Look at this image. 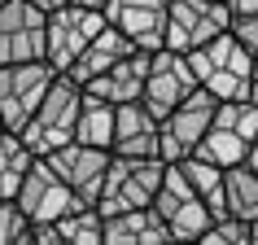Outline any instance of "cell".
Returning a JSON list of instances; mask_svg holds the SVG:
<instances>
[{
    "instance_id": "obj_22",
    "label": "cell",
    "mask_w": 258,
    "mask_h": 245,
    "mask_svg": "<svg viewBox=\"0 0 258 245\" xmlns=\"http://www.w3.org/2000/svg\"><path fill=\"white\" fill-rule=\"evenodd\" d=\"M31 166V149L14 132H0V197H14L22 184V171Z\"/></svg>"
},
{
    "instance_id": "obj_13",
    "label": "cell",
    "mask_w": 258,
    "mask_h": 245,
    "mask_svg": "<svg viewBox=\"0 0 258 245\" xmlns=\"http://www.w3.org/2000/svg\"><path fill=\"white\" fill-rule=\"evenodd\" d=\"M101 18H105L114 31H122L136 48H145V53L162 48L166 0H105V5H101Z\"/></svg>"
},
{
    "instance_id": "obj_25",
    "label": "cell",
    "mask_w": 258,
    "mask_h": 245,
    "mask_svg": "<svg viewBox=\"0 0 258 245\" xmlns=\"http://www.w3.org/2000/svg\"><path fill=\"white\" fill-rule=\"evenodd\" d=\"M228 35L241 44V48L254 53L258 48V14H228Z\"/></svg>"
},
{
    "instance_id": "obj_2",
    "label": "cell",
    "mask_w": 258,
    "mask_h": 245,
    "mask_svg": "<svg viewBox=\"0 0 258 245\" xmlns=\"http://www.w3.org/2000/svg\"><path fill=\"white\" fill-rule=\"evenodd\" d=\"M79 101H83V88L70 79V75H57V79L48 83V92L40 96V105L31 109L27 122L14 132V136L31 149V158H44V153H53L57 145L75 140Z\"/></svg>"
},
{
    "instance_id": "obj_20",
    "label": "cell",
    "mask_w": 258,
    "mask_h": 245,
    "mask_svg": "<svg viewBox=\"0 0 258 245\" xmlns=\"http://www.w3.org/2000/svg\"><path fill=\"white\" fill-rule=\"evenodd\" d=\"M109 132H114V105L83 92L79 118H75V140L79 145H92V149H109Z\"/></svg>"
},
{
    "instance_id": "obj_18",
    "label": "cell",
    "mask_w": 258,
    "mask_h": 245,
    "mask_svg": "<svg viewBox=\"0 0 258 245\" xmlns=\"http://www.w3.org/2000/svg\"><path fill=\"white\" fill-rule=\"evenodd\" d=\"M127 53H136V44L127 40L122 31H114V27L105 22V27L96 31L92 40H88V48H83V53L70 62L66 75H70L75 83H83V79H92V75H101L105 66H114V62H118V57H127Z\"/></svg>"
},
{
    "instance_id": "obj_27",
    "label": "cell",
    "mask_w": 258,
    "mask_h": 245,
    "mask_svg": "<svg viewBox=\"0 0 258 245\" xmlns=\"http://www.w3.org/2000/svg\"><path fill=\"white\" fill-rule=\"evenodd\" d=\"M75 5H88V9H101L105 0H75Z\"/></svg>"
},
{
    "instance_id": "obj_4",
    "label": "cell",
    "mask_w": 258,
    "mask_h": 245,
    "mask_svg": "<svg viewBox=\"0 0 258 245\" xmlns=\"http://www.w3.org/2000/svg\"><path fill=\"white\" fill-rule=\"evenodd\" d=\"M101 27H105L101 9H88V5L61 0L57 9L44 14V62H48L57 75H66L70 62L88 48V40H92Z\"/></svg>"
},
{
    "instance_id": "obj_28",
    "label": "cell",
    "mask_w": 258,
    "mask_h": 245,
    "mask_svg": "<svg viewBox=\"0 0 258 245\" xmlns=\"http://www.w3.org/2000/svg\"><path fill=\"white\" fill-rule=\"evenodd\" d=\"M0 132H5V122H0Z\"/></svg>"
},
{
    "instance_id": "obj_3",
    "label": "cell",
    "mask_w": 258,
    "mask_h": 245,
    "mask_svg": "<svg viewBox=\"0 0 258 245\" xmlns=\"http://www.w3.org/2000/svg\"><path fill=\"white\" fill-rule=\"evenodd\" d=\"M162 158H122V153H109L105 175H101V189H96L92 206L96 215H118V210H132V206H149L153 193H158V179H162Z\"/></svg>"
},
{
    "instance_id": "obj_24",
    "label": "cell",
    "mask_w": 258,
    "mask_h": 245,
    "mask_svg": "<svg viewBox=\"0 0 258 245\" xmlns=\"http://www.w3.org/2000/svg\"><path fill=\"white\" fill-rule=\"evenodd\" d=\"M31 241V219L18 210L14 197H0V245H27Z\"/></svg>"
},
{
    "instance_id": "obj_10",
    "label": "cell",
    "mask_w": 258,
    "mask_h": 245,
    "mask_svg": "<svg viewBox=\"0 0 258 245\" xmlns=\"http://www.w3.org/2000/svg\"><path fill=\"white\" fill-rule=\"evenodd\" d=\"M18 210L31 219V223H53V219H61L66 210H75L79 206V197L57 179V171L44 158H31V166L22 171V184H18L14 193Z\"/></svg>"
},
{
    "instance_id": "obj_15",
    "label": "cell",
    "mask_w": 258,
    "mask_h": 245,
    "mask_svg": "<svg viewBox=\"0 0 258 245\" xmlns=\"http://www.w3.org/2000/svg\"><path fill=\"white\" fill-rule=\"evenodd\" d=\"M145 66H149V53L136 48V53L118 57L114 66H105L101 75L83 79L79 88L96 101H109V105H122V101H140V83H145Z\"/></svg>"
},
{
    "instance_id": "obj_11",
    "label": "cell",
    "mask_w": 258,
    "mask_h": 245,
    "mask_svg": "<svg viewBox=\"0 0 258 245\" xmlns=\"http://www.w3.org/2000/svg\"><path fill=\"white\" fill-rule=\"evenodd\" d=\"M44 57V9L31 0L0 5V66Z\"/></svg>"
},
{
    "instance_id": "obj_21",
    "label": "cell",
    "mask_w": 258,
    "mask_h": 245,
    "mask_svg": "<svg viewBox=\"0 0 258 245\" xmlns=\"http://www.w3.org/2000/svg\"><path fill=\"white\" fill-rule=\"evenodd\" d=\"M57 241H75V245H101V215L96 206L79 202L75 210H66L61 219H53Z\"/></svg>"
},
{
    "instance_id": "obj_26",
    "label": "cell",
    "mask_w": 258,
    "mask_h": 245,
    "mask_svg": "<svg viewBox=\"0 0 258 245\" xmlns=\"http://www.w3.org/2000/svg\"><path fill=\"white\" fill-rule=\"evenodd\" d=\"M31 5H40L44 14H48V9H57V5H61V0H31Z\"/></svg>"
},
{
    "instance_id": "obj_5",
    "label": "cell",
    "mask_w": 258,
    "mask_h": 245,
    "mask_svg": "<svg viewBox=\"0 0 258 245\" xmlns=\"http://www.w3.org/2000/svg\"><path fill=\"white\" fill-rule=\"evenodd\" d=\"M219 96L206 92L202 83L192 88L179 105H171L158 118V158L162 162H179L184 153H192V145L202 140V132L210 127V114H215Z\"/></svg>"
},
{
    "instance_id": "obj_17",
    "label": "cell",
    "mask_w": 258,
    "mask_h": 245,
    "mask_svg": "<svg viewBox=\"0 0 258 245\" xmlns=\"http://www.w3.org/2000/svg\"><path fill=\"white\" fill-rule=\"evenodd\" d=\"M219 193H223V215L236 219H258V149L245 162L223 166L219 175Z\"/></svg>"
},
{
    "instance_id": "obj_23",
    "label": "cell",
    "mask_w": 258,
    "mask_h": 245,
    "mask_svg": "<svg viewBox=\"0 0 258 245\" xmlns=\"http://www.w3.org/2000/svg\"><path fill=\"white\" fill-rule=\"evenodd\" d=\"M254 219H236V215H219V219H210L202 228V236L197 241H206V245H254Z\"/></svg>"
},
{
    "instance_id": "obj_12",
    "label": "cell",
    "mask_w": 258,
    "mask_h": 245,
    "mask_svg": "<svg viewBox=\"0 0 258 245\" xmlns=\"http://www.w3.org/2000/svg\"><path fill=\"white\" fill-rule=\"evenodd\" d=\"M44 162L53 166L57 179H61L79 202L92 206L96 189H101V175H105V162H109V149H92V145L66 140V145H57L53 153H44Z\"/></svg>"
},
{
    "instance_id": "obj_29",
    "label": "cell",
    "mask_w": 258,
    "mask_h": 245,
    "mask_svg": "<svg viewBox=\"0 0 258 245\" xmlns=\"http://www.w3.org/2000/svg\"><path fill=\"white\" fill-rule=\"evenodd\" d=\"M0 5H5V0H0Z\"/></svg>"
},
{
    "instance_id": "obj_1",
    "label": "cell",
    "mask_w": 258,
    "mask_h": 245,
    "mask_svg": "<svg viewBox=\"0 0 258 245\" xmlns=\"http://www.w3.org/2000/svg\"><path fill=\"white\" fill-rule=\"evenodd\" d=\"M184 57H188L197 83H202L206 92H215L219 101H258V92H254V53L232 40L228 27L219 31V35H210L206 44L188 48Z\"/></svg>"
},
{
    "instance_id": "obj_6",
    "label": "cell",
    "mask_w": 258,
    "mask_h": 245,
    "mask_svg": "<svg viewBox=\"0 0 258 245\" xmlns=\"http://www.w3.org/2000/svg\"><path fill=\"white\" fill-rule=\"evenodd\" d=\"M153 210H158V219L166 223V232H171V241H197L202 236V228L210 223V210H206V202L192 193V184L175 171V162L162 166V179H158V193H153Z\"/></svg>"
},
{
    "instance_id": "obj_7",
    "label": "cell",
    "mask_w": 258,
    "mask_h": 245,
    "mask_svg": "<svg viewBox=\"0 0 258 245\" xmlns=\"http://www.w3.org/2000/svg\"><path fill=\"white\" fill-rule=\"evenodd\" d=\"M53 79H57V70L44 57L0 66V122H5V132H18L27 122V114L40 105V96L48 92Z\"/></svg>"
},
{
    "instance_id": "obj_19",
    "label": "cell",
    "mask_w": 258,
    "mask_h": 245,
    "mask_svg": "<svg viewBox=\"0 0 258 245\" xmlns=\"http://www.w3.org/2000/svg\"><path fill=\"white\" fill-rule=\"evenodd\" d=\"M254 149H258V140H245L241 132H232V127H223V122H215V118H210V127L202 132V140L192 145V153L206 158V162H215L219 171L232 166V162H245Z\"/></svg>"
},
{
    "instance_id": "obj_16",
    "label": "cell",
    "mask_w": 258,
    "mask_h": 245,
    "mask_svg": "<svg viewBox=\"0 0 258 245\" xmlns=\"http://www.w3.org/2000/svg\"><path fill=\"white\" fill-rule=\"evenodd\" d=\"M162 241H171V232L153 206H132V210L101 219V245H162Z\"/></svg>"
},
{
    "instance_id": "obj_14",
    "label": "cell",
    "mask_w": 258,
    "mask_h": 245,
    "mask_svg": "<svg viewBox=\"0 0 258 245\" xmlns=\"http://www.w3.org/2000/svg\"><path fill=\"white\" fill-rule=\"evenodd\" d=\"M109 153H122V158H158V118H153L140 101L114 105Z\"/></svg>"
},
{
    "instance_id": "obj_9",
    "label": "cell",
    "mask_w": 258,
    "mask_h": 245,
    "mask_svg": "<svg viewBox=\"0 0 258 245\" xmlns=\"http://www.w3.org/2000/svg\"><path fill=\"white\" fill-rule=\"evenodd\" d=\"M192 88H197V75H192L188 57L175 53V48H153L149 66H145V83H140V105L149 109L153 118H162Z\"/></svg>"
},
{
    "instance_id": "obj_8",
    "label": "cell",
    "mask_w": 258,
    "mask_h": 245,
    "mask_svg": "<svg viewBox=\"0 0 258 245\" xmlns=\"http://www.w3.org/2000/svg\"><path fill=\"white\" fill-rule=\"evenodd\" d=\"M228 27V5L223 0H166V22H162V48L188 53L197 44Z\"/></svg>"
}]
</instances>
